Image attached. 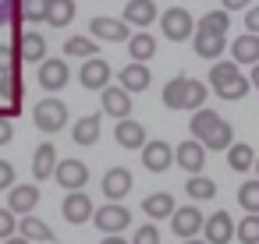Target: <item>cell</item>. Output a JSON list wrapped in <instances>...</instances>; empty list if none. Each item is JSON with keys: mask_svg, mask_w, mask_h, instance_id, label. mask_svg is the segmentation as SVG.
<instances>
[{"mask_svg": "<svg viewBox=\"0 0 259 244\" xmlns=\"http://www.w3.org/2000/svg\"><path fill=\"white\" fill-rule=\"evenodd\" d=\"M188 128H192V138H195L202 149H209V152H227V145L234 142L231 124H227L217 110H206V106L192 113Z\"/></svg>", "mask_w": 259, "mask_h": 244, "instance_id": "obj_1", "label": "cell"}, {"mask_svg": "<svg viewBox=\"0 0 259 244\" xmlns=\"http://www.w3.org/2000/svg\"><path fill=\"white\" fill-rule=\"evenodd\" d=\"M206 82L199 78H185V75H174L167 85H163V106L167 110H202L206 103Z\"/></svg>", "mask_w": 259, "mask_h": 244, "instance_id": "obj_2", "label": "cell"}, {"mask_svg": "<svg viewBox=\"0 0 259 244\" xmlns=\"http://www.w3.org/2000/svg\"><path fill=\"white\" fill-rule=\"evenodd\" d=\"M32 124H36L39 131H47V135H57V131H64V124H68V106H64L57 96H47V99L36 103Z\"/></svg>", "mask_w": 259, "mask_h": 244, "instance_id": "obj_3", "label": "cell"}, {"mask_svg": "<svg viewBox=\"0 0 259 244\" xmlns=\"http://www.w3.org/2000/svg\"><path fill=\"white\" fill-rule=\"evenodd\" d=\"M160 29H163V36H167L170 43H185V39H192V32H195V18H192L188 8H167L163 18H160Z\"/></svg>", "mask_w": 259, "mask_h": 244, "instance_id": "obj_4", "label": "cell"}, {"mask_svg": "<svg viewBox=\"0 0 259 244\" xmlns=\"http://www.w3.org/2000/svg\"><path fill=\"white\" fill-rule=\"evenodd\" d=\"M139 152H142V166H146L149 173H167V170L174 166V145H167L163 138L146 142Z\"/></svg>", "mask_w": 259, "mask_h": 244, "instance_id": "obj_5", "label": "cell"}, {"mask_svg": "<svg viewBox=\"0 0 259 244\" xmlns=\"http://www.w3.org/2000/svg\"><path fill=\"white\" fill-rule=\"evenodd\" d=\"M54 180H57L64 191H82V188L89 184V166H85L82 159H57Z\"/></svg>", "mask_w": 259, "mask_h": 244, "instance_id": "obj_6", "label": "cell"}, {"mask_svg": "<svg viewBox=\"0 0 259 244\" xmlns=\"http://www.w3.org/2000/svg\"><path fill=\"white\" fill-rule=\"evenodd\" d=\"M202 240L206 244H231L234 240V219L227 209H217L209 219H202Z\"/></svg>", "mask_w": 259, "mask_h": 244, "instance_id": "obj_7", "label": "cell"}, {"mask_svg": "<svg viewBox=\"0 0 259 244\" xmlns=\"http://www.w3.org/2000/svg\"><path fill=\"white\" fill-rule=\"evenodd\" d=\"M39 89L47 92H61L68 82H71V71H68V60H57V57H47L39 60Z\"/></svg>", "mask_w": 259, "mask_h": 244, "instance_id": "obj_8", "label": "cell"}, {"mask_svg": "<svg viewBox=\"0 0 259 244\" xmlns=\"http://www.w3.org/2000/svg\"><path fill=\"white\" fill-rule=\"evenodd\" d=\"M110 78H114V68H110L103 57H89V60L82 64V71H78V82H82V89H89V92L107 89Z\"/></svg>", "mask_w": 259, "mask_h": 244, "instance_id": "obj_9", "label": "cell"}, {"mask_svg": "<svg viewBox=\"0 0 259 244\" xmlns=\"http://www.w3.org/2000/svg\"><path fill=\"white\" fill-rule=\"evenodd\" d=\"M93 219H96V230L100 233H121V230H128V223H132V212L124 209V205H100V209H93Z\"/></svg>", "mask_w": 259, "mask_h": 244, "instance_id": "obj_10", "label": "cell"}, {"mask_svg": "<svg viewBox=\"0 0 259 244\" xmlns=\"http://www.w3.org/2000/svg\"><path fill=\"white\" fill-rule=\"evenodd\" d=\"M202 219L206 216L195 205H181V209L170 212V230L178 233V240H192L195 233H202Z\"/></svg>", "mask_w": 259, "mask_h": 244, "instance_id": "obj_11", "label": "cell"}, {"mask_svg": "<svg viewBox=\"0 0 259 244\" xmlns=\"http://www.w3.org/2000/svg\"><path fill=\"white\" fill-rule=\"evenodd\" d=\"M15 53H18V60H25V64L47 60V36H39V32H18V36H15Z\"/></svg>", "mask_w": 259, "mask_h": 244, "instance_id": "obj_12", "label": "cell"}, {"mask_svg": "<svg viewBox=\"0 0 259 244\" xmlns=\"http://www.w3.org/2000/svg\"><path fill=\"white\" fill-rule=\"evenodd\" d=\"M174 163L185 170V173H202V166H206V149L195 142V138H185L178 149H174Z\"/></svg>", "mask_w": 259, "mask_h": 244, "instance_id": "obj_13", "label": "cell"}, {"mask_svg": "<svg viewBox=\"0 0 259 244\" xmlns=\"http://www.w3.org/2000/svg\"><path fill=\"white\" fill-rule=\"evenodd\" d=\"M132 170H124V166H110L107 173H103V180H100V188H103V198L107 202H121L128 191H132Z\"/></svg>", "mask_w": 259, "mask_h": 244, "instance_id": "obj_14", "label": "cell"}, {"mask_svg": "<svg viewBox=\"0 0 259 244\" xmlns=\"http://www.w3.org/2000/svg\"><path fill=\"white\" fill-rule=\"evenodd\" d=\"M36 205H39V188L36 184H15V188H8V212L32 216Z\"/></svg>", "mask_w": 259, "mask_h": 244, "instance_id": "obj_15", "label": "cell"}, {"mask_svg": "<svg viewBox=\"0 0 259 244\" xmlns=\"http://www.w3.org/2000/svg\"><path fill=\"white\" fill-rule=\"evenodd\" d=\"M61 216H64L71 226L89 223V219H93V198H89L85 191H68V198H64V205H61Z\"/></svg>", "mask_w": 259, "mask_h": 244, "instance_id": "obj_16", "label": "cell"}, {"mask_svg": "<svg viewBox=\"0 0 259 244\" xmlns=\"http://www.w3.org/2000/svg\"><path fill=\"white\" fill-rule=\"evenodd\" d=\"M100 99H103V113L114 117V120H124L132 113V96L121 89V85H107L100 89Z\"/></svg>", "mask_w": 259, "mask_h": 244, "instance_id": "obj_17", "label": "cell"}, {"mask_svg": "<svg viewBox=\"0 0 259 244\" xmlns=\"http://www.w3.org/2000/svg\"><path fill=\"white\" fill-rule=\"evenodd\" d=\"M93 36H96V39H107V43H124L132 32H128V25H124L121 18H103V15H100V18L89 22V39H93Z\"/></svg>", "mask_w": 259, "mask_h": 244, "instance_id": "obj_18", "label": "cell"}, {"mask_svg": "<svg viewBox=\"0 0 259 244\" xmlns=\"http://www.w3.org/2000/svg\"><path fill=\"white\" fill-rule=\"evenodd\" d=\"M149 82H153V75H149L146 64H135V60H132V64H124V68L117 71V85H121L128 96H132V92H146Z\"/></svg>", "mask_w": 259, "mask_h": 244, "instance_id": "obj_19", "label": "cell"}, {"mask_svg": "<svg viewBox=\"0 0 259 244\" xmlns=\"http://www.w3.org/2000/svg\"><path fill=\"white\" fill-rule=\"evenodd\" d=\"M192 46H195V53H199L202 60H220L224 50H227V36H213V32L195 29V32H192Z\"/></svg>", "mask_w": 259, "mask_h": 244, "instance_id": "obj_20", "label": "cell"}, {"mask_svg": "<svg viewBox=\"0 0 259 244\" xmlns=\"http://www.w3.org/2000/svg\"><path fill=\"white\" fill-rule=\"evenodd\" d=\"M114 142L121 145V149H142L146 145V128L139 124V120H117L114 124Z\"/></svg>", "mask_w": 259, "mask_h": 244, "instance_id": "obj_21", "label": "cell"}, {"mask_svg": "<svg viewBox=\"0 0 259 244\" xmlns=\"http://www.w3.org/2000/svg\"><path fill=\"white\" fill-rule=\"evenodd\" d=\"M153 18H156V4L153 0H128L124 4V25H135L139 32L146 29V25H153Z\"/></svg>", "mask_w": 259, "mask_h": 244, "instance_id": "obj_22", "label": "cell"}, {"mask_svg": "<svg viewBox=\"0 0 259 244\" xmlns=\"http://www.w3.org/2000/svg\"><path fill=\"white\" fill-rule=\"evenodd\" d=\"M75 0H47V25L50 29H64V25H71L75 22Z\"/></svg>", "mask_w": 259, "mask_h": 244, "instance_id": "obj_23", "label": "cell"}, {"mask_svg": "<svg viewBox=\"0 0 259 244\" xmlns=\"http://www.w3.org/2000/svg\"><path fill=\"white\" fill-rule=\"evenodd\" d=\"M54 166H57V145H50V142L36 145V152H32V177L47 180V177H54Z\"/></svg>", "mask_w": 259, "mask_h": 244, "instance_id": "obj_24", "label": "cell"}, {"mask_svg": "<svg viewBox=\"0 0 259 244\" xmlns=\"http://www.w3.org/2000/svg\"><path fill=\"white\" fill-rule=\"evenodd\" d=\"M231 64H259V36H238L231 43Z\"/></svg>", "mask_w": 259, "mask_h": 244, "instance_id": "obj_25", "label": "cell"}, {"mask_svg": "<svg viewBox=\"0 0 259 244\" xmlns=\"http://www.w3.org/2000/svg\"><path fill=\"white\" fill-rule=\"evenodd\" d=\"M128 53H132L135 64H146V60L156 57V39H153L146 29H142V32H132V36H128Z\"/></svg>", "mask_w": 259, "mask_h": 244, "instance_id": "obj_26", "label": "cell"}, {"mask_svg": "<svg viewBox=\"0 0 259 244\" xmlns=\"http://www.w3.org/2000/svg\"><path fill=\"white\" fill-rule=\"evenodd\" d=\"M142 212H146L149 219H170V212H174V195H170V191L146 195V198H142Z\"/></svg>", "mask_w": 259, "mask_h": 244, "instance_id": "obj_27", "label": "cell"}, {"mask_svg": "<svg viewBox=\"0 0 259 244\" xmlns=\"http://www.w3.org/2000/svg\"><path fill=\"white\" fill-rule=\"evenodd\" d=\"M71 138H75V145H82V149H89V145H96L100 142V117H82V120H75L71 124Z\"/></svg>", "mask_w": 259, "mask_h": 244, "instance_id": "obj_28", "label": "cell"}, {"mask_svg": "<svg viewBox=\"0 0 259 244\" xmlns=\"http://www.w3.org/2000/svg\"><path fill=\"white\" fill-rule=\"evenodd\" d=\"M252 163H255L252 145H245V142H231V145H227V166H231L234 173H248Z\"/></svg>", "mask_w": 259, "mask_h": 244, "instance_id": "obj_29", "label": "cell"}, {"mask_svg": "<svg viewBox=\"0 0 259 244\" xmlns=\"http://www.w3.org/2000/svg\"><path fill=\"white\" fill-rule=\"evenodd\" d=\"M185 195H188L192 202H209V198L217 195V180H209V177L195 173V177H188V180H185Z\"/></svg>", "mask_w": 259, "mask_h": 244, "instance_id": "obj_30", "label": "cell"}, {"mask_svg": "<svg viewBox=\"0 0 259 244\" xmlns=\"http://www.w3.org/2000/svg\"><path fill=\"white\" fill-rule=\"evenodd\" d=\"M18 233L32 244V240H54V230L43 223V219H36V216H22L18 219Z\"/></svg>", "mask_w": 259, "mask_h": 244, "instance_id": "obj_31", "label": "cell"}, {"mask_svg": "<svg viewBox=\"0 0 259 244\" xmlns=\"http://www.w3.org/2000/svg\"><path fill=\"white\" fill-rule=\"evenodd\" d=\"M195 29L213 32V36H227V29H231V15H227V11H206V15L195 22Z\"/></svg>", "mask_w": 259, "mask_h": 244, "instance_id": "obj_32", "label": "cell"}, {"mask_svg": "<svg viewBox=\"0 0 259 244\" xmlns=\"http://www.w3.org/2000/svg\"><path fill=\"white\" fill-rule=\"evenodd\" d=\"M0 99H4L8 106H18L22 103V71L0 75Z\"/></svg>", "mask_w": 259, "mask_h": 244, "instance_id": "obj_33", "label": "cell"}, {"mask_svg": "<svg viewBox=\"0 0 259 244\" xmlns=\"http://www.w3.org/2000/svg\"><path fill=\"white\" fill-rule=\"evenodd\" d=\"M64 53H68V57H82V60L100 57V53H96V39H89V36H71V39H64Z\"/></svg>", "mask_w": 259, "mask_h": 244, "instance_id": "obj_34", "label": "cell"}, {"mask_svg": "<svg viewBox=\"0 0 259 244\" xmlns=\"http://www.w3.org/2000/svg\"><path fill=\"white\" fill-rule=\"evenodd\" d=\"M238 205H241L248 216H259V180H255V177L238 188Z\"/></svg>", "mask_w": 259, "mask_h": 244, "instance_id": "obj_35", "label": "cell"}, {"mask_svg": "<svg viewBox=\"0 0 259 244\" xmlns=\"http://www.w3.org/2000/svg\"><path fill=\"white\" fill-rule=\"evenodd\" d=\"M241 71H238V64H231V60H217L213 68H209V85L213 89H220V85H227V82H234Z\"/></svg>", "mask_w": 259, "mask_h": 244, "instance_id": "obj_36", "label": "cell"}, {"mask_svg": "<svg viewBox=\"0 0 259 244\" xmlns=\"http://www.w3.org/2000/svg\"><path fill=\"white\" fill-rule=\"evenodd\" d=\"M248 89H252V85H248V78H245V75H238L234 82H227V85H220V89H213V92H217L220 99H227V103H238V99H245V96H248Z\"/></svg>", "mask_w": 259, "mask_h": 244, "instance_id": "obj_37", "label": "cell"}, {"mask_svg": "<svg viewBox=\"0 0 259 244\" xmlns=\"http://www.w3.org/2000/svg\"><path fill=\"white\" fill-rule=\"evenodd\" d=\"M18 18L22 22H43L47 18V0H18Z\"/></svg>", "mask_w": 259, "mask_h": 244, "instance_id": "obj_38", "label": "cell"}, {"mask_svg": "<svg viewBox=\"0 0 259 244\" xmlns=\"http://www.w3.org/2000/svg\"><path fill=\"white\" fill-rule=\"evenodd\" d=\"M234 237L241 244H259V216H245L238 226H234Z\"/></svg>", "mask_w": 259, "mask_h": 244, "instance_id": "obj_39", "label": "cell"}, {"mask_svg": "<svg viewBox=\"0 0 259 244\" xmlns=\"http://www.w3.org/2000/svg\"><path fill=\"white\" fill-rule=\"evenodd\" d=\"M11 71H22V64H18V53H15V46L0 43V75H11Z\"/></svg>", "mask_w": 259, "mask_h": 244, "instance_id": "obj_40", "label": "cell"}, {"mask_svg": "<svg viewBox=\"0 0 259 244\" xmlns=\"http://www.w3.org/2000/svg\"><path fill=\"white\" fill-rule=\"evenodd\" d=\"M15 233H18V216L8 212V209H0V240H8Z\"/></svg>", "mask_w": 259, "mask_h": 244, "instance_id": "obj_41", "label": "cell"}, {"mask_svg": "<svg viewBox=\"0 0 259 244\" xmlns=\"http://www.w3.org/2000/svg\"><path fill=\"white\" fill-rule=\"evenodd\" d=\"M135 244H160V230H156L153 223L139 226V230H135Z\"/></svg>", "mask_w": 259, "mask_h": 244, "instance_id": "obj_42", "label": "cell"}, {"mask_svg": "<svg viewBox=\"0 0 259 244\" xmlns=\"http://www.w3.org/2000/svg\"><path fill=\"white\" fill-rule=\"evenodd\" d=\"M18 18V0H0V25H11Z\"/></svg>", "mask_w": 259, "mask_h": 244, "instance_id": "obj_43", "label": "cell"}, {"mask_svg": "<svg viewBox=\"0 0 259 244\" xmlns=\"http://www.w3.org/2000/svg\"><path fill=\"white\" fill-rule=\"evenodd\" d=\"M8 188H15V166L8 159H0V191H8Z\"/></svg>", "mask_w": 259, "mask_h": 244, "instance_id": "obj_44", "label": "cell"}, {"mask_svg": "<svg viewBox=\"0 0 259 244\" xmlns=\"http://www.w3.org/2000/svg\"><path fill=\"white\" fill-rule=\"evenodd\" d=\"M245 29H248L252 36H259V8H248V11H245Z\"/></svg>", "mask_w": 259, "mask_h": 244, "instance_id": "obj_45", "label": "cell"}, {"mask_svg": "<svg viewBox=\"0 0 259 244\" xmlns=\"http://www.w3.org/2000/svg\"><path fill=\"white\" fill-rule=\"evenodd\" d=\"M11 138H15V124L8 117H0V145H8Z\"/></svg>", "mask_w": 259, "mask_h": 244, "instance_id": "obj_46", "label": "cell"}, {"mask_svg": "<svg viewBox=\"0 0 259 244\" xmlns=\"http://www.w3.org/2000/svg\"><path fill=\"white\" fill-rule=\"evenodd\" d=\"M238 8H245V11H248V8H252V0H220V11H227V15H231V11H238Z\"/></svg>", "mask_w": 259, "mask_h": 244, "instance_id": "obj_47", "label": "cell"}, {"mask_svg": "<svg viewBox=\"0 0 259 244\" xmlns=\"http://www.w3.org/2000/svg\"><path fill=\"white\" fill-rule=\"evenodd\" d=\"M100 244H124V237H117V233H107Z\"/></svg>", "mask_w": 259, "mask_h": 244, "instance_id": "obj_48", "label": "cell"}, {"mask_svg": "<svg viewBox=\"0 0 259 244\" xmlns=\"http://www.w3.org/2000/svg\"><path fill=\"white\" fill-rule=\"evenodd\" d=\"M252 89H259V64H252V78H248Z\"/></svg>", "mask_w": 259, "mask_h": 244, "instance_id": "obj_49", "label": "cell"}, {"mask_svg": "<svg viewBox=\"0 0 259 244\" xmlns=\"http://www.w3.org/2000/svg\"><path fill=\"white\" fill-rule=\"evenodd\" d=\"M4 244H29V240H25V237H8Z\"/></svg>", "mask_w": 259, "mask_h": 244, "instance_id": "obj_50", "label": "cell"}, {"mask_svg": "<svg viewBox=\"0 0 259 244\" xmlns=\"http://www.w3.org/2000/svg\"><path fill=\"white\" fill-rule=\"evenodd\" d=\"M252 170H255V180H259V156H255V163H252Z\"/></svg>", "mask_w": 259, "mask_h": 244, "instance_id": "obj_51", "label": "cell"}, {"mask_svg": "<svg viewBox=\"0 0 259 244\" xmlns=\"http://www.w3.org/2000/svg\"><path fill=\"white\" fill-rule=\"evenodd\" d=\"M181 244H206V240H199V237H192V240H181Z\"/></svg>", "mask_w": 259, "mask_h": 244, "instance_id": "obj_52", "label": "cell"}]
</instances>
